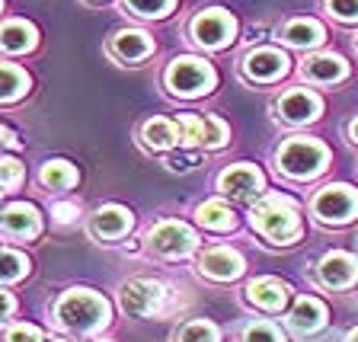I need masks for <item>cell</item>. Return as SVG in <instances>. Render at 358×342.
Masks as SVG:
<instances>
[{"mask_svg":"<svg viewBox=\"0 0 358 342\" xmlns=\"http://www.w3.org/2000/svg\"><path fill=\"white\" fill-rule=\"evenodd\" d=\"M166 90L173 97H182V99H195L201 93H208L215 87L217 74L215 67L208 61H199V58H176L170 67H166Z\"/></svg>","mask_w":358,"mask_h":342,"instance_id":"obj_4","label":"cell"},{"mask_svg":"<svg viewBox=\"0 0 358 342\" xmlns=\"http://www.w3.org/2000/svg\"><path fill=\"white\" fill-rule=\"evenodd\" d=\"M42 183H45V189H55V192L71 189L77 183V170L67 160H48L42 166Z\"/></svg>","mask_w":358,"mask_h":342,"instance_id":"obj_26","label":"cell"},{"mask_svg":"<svg viewBox=\"0 0 358 342\" xmlns=\"http://www.w3.org/2000/svg\"><path fill=\"white\" fill-rule=\"evenodd\" d=\"M179 131H182V141L199 144L205 150H217L227 144V125L215 115H179Z\"/></svg>","mask_w":358,"mask_h":342,"instance_id":"obj_9","label":"cell"},{"mask_svg":"<svg viewBox=\"0 0 358 342\" xmlns=\"http://www.w3.org/2000/svg\"><path fill=\"white\" fill-rule=\"evenodd\" d=\"M240 342H285L282 329L272 327V323H250V327L243 329V336H240Z\"/></svg>","mask_w":358,"mask_h":342,"instance_id":"obj_30","label":"cell"},{"mask_svg":"<svg viewBox=\"0 0 358 342\" xmlns=\"http://www.w3.org/2000/svg\"><path fill=\"white\" fill-rule=\"evenodd\" d=\"M217 339H221V333L208 320H192L176 333V342H217Z\"/></svg>","mask_w":358,"mask_h":342,"instance_id":"obj_28","label":"cell"},{"mask_svg":"<svg viewBox=\"0 0 358 342\" xmlns=\"http://www.w3.org/2000/svg\"><path fill=\"white\" fill-rule=\"evenodd\" d=\"M131 224H134V218L128 208H122V205H106V208H99L96 215L90 218V231L99 240H119L131 231Z\"/></svg>","mask_w":358,"mask_h":342,"instance_id":"obj_16","label":"cell"},{"mask_svg":"<svg viewBox=\"0 0 358 342\" xmlns=\"http://www.w3.org/2000/svg\"><path fill=\"white\" fill-rule=\"evenodd\" d=\"M317 276H320V282L329 285V288H349V285L358 278V259L352 253L333 250V253H327L320 259Z\"/></svg>","mask_w":358,"mask_h":342,"instance_id":"obj_14","label":"cell"},{"mask_svg":"<svg viewBox=\"0 0 358 342\" xmlns=\"http://www.w3.org/2000/svg\"><path fill=\"white\" fill-rule=\"evenodd\" d=\"M199 269H201V276L215 278V282H231V278H237L240 272H243V256H240L237 250L217 246V250L201 253Z\"/></svg>","mask_w":358,"mask_h":342,"instance_id":"obj_15","label":"cell"},{"mask_svg":"<svg viewBox=\"0 0 358 342\" xmlns=\"http://www.w3.org/2000/svg\"><path fill=\"white\" fill-rule=\"evenodd\" d=\"M349 134H352V141L358 144V119H355V122H352V125H349Z\"/></svg>","mask_w":358,"mask_h":342,"instance_id":"obj_38","label":"cell"},{"mask_svg":"<svg viewBox=\"0 0 358 342\" xmlns=\"http://www.w3.org/2000/svg\"><path fill=\"white\" fill-rule=\"evenodd\" d=\"M199 243L195 231L182 221H164L157 224L154 231L148 234V246L157 256H166V259H179V256H189Z\"/></svg>","mask_w":358,"mask_h":342,"instance_id":"obj_7","label":"cell"},{"mask_svg":"<svg viewBox=\"0 0 358 342\" xmlns=\"http://www.w3.org/2000/svg\"><path fill=\"white\" fill-rule=\"evenodd\" d=\"M3 342H42V333L36 327H29V323H16V327H10L3 333Z\"/></svg>","mask_w":358,"mask_h":342,"instance_id":"obj_34","label":"cell"},{"mask_svg":"<svg viewBox=\"0 0 358 342\" xmlns=\"http://www.w3.org/2000/svg\"><path fill=\"white\" fill-rule=\"evenodd\" d=\"M150 52H154V42H150L148 32H141V29H122L112 38V55L119 61H128V64L144 61Z\"/></svg>","mask_w":358,"mask_h":342,"instance_id":"obj_19","label":"cell"},{"mask_svg":"<svg viewBox=\"0 0 358 342\" xmlns=\"http://www.w3.org/2000/svg\"><path fill=\"white\" fill-rule=\"evenodd\" d=\"M0 10H3V0H0Z\"/></svg>","mask_w":358,"mask_h":342,"instance_id":"obj_40","label":"cell"},{"mask_svg":"<svg viewBox=\"0 0 358 342\" xmlns=\"http://www.w3.org/2000/svg\"><path fill=\"white\" fill-rule=\"evenodd\" d=\"M282 38L288 45H294V48H317L327 38V32H323V26L317 20H291L282 29Z\"/></svg>","mask_w":358,"mask_h":342,"instance_id":"obj_23","label":"cell"},{"mask_svg":"<svg viewBox=\"0 0 358 342\" xmlns=\"http://www.w3.org/2000/svg\"><path fill=\"white\" fill-rule=\"evenodd\" d=\"M301 74L313 83H336L349 74V64L339 55H313L301 64Z\"/></svg>","mask_w":358,"mask_h":342,"instance_id":"obj_20","label":"cell"},{"mask_svg":"<svg viewBox=\"0 0 358 342\" xmlns=\"http://www.w3.org/2000/svg\"><path fill=\"white\" fill-rule=\"evenodd\" d=\"M253 227L268 237L272 243H291L301 234V218H298V205L288 195H266L256 201L253 215H250Z\"/></svg>","mask_w":358,"mask_h":342,"instance_id":"obj_2","label":"cell"},{"mask_svg":"<svg viewBox=\"0 0 358 342\" xmlns=\"http://www.w3.org/2000/svg\"><path fill=\"white\" fill-rule=\"evenodd\" d=\"M38 231H42V218L26 201H13L0 215V234H7L13 240H32L38 237Z\"/></svg>","mask_w":358,"mask_h":342,"instance_id":"obj_11","label":"cell"},{"mask_svg":"<svg viewBox=\"0 0 358 342\" xmlns=\"http://www.w3.org/2000/svg\"><path fill=\"white\" fill-rule=\"evenodd\" d=\"M275 109H278V119L288 122V125H307V122H313L320 115L323 103L310 90H288V93L278 99Z\"/></svg>","mask_w":358,"mask_h":342,"instance_id":"obj_10","label":"cell"},{"mask_svg":"<svg viewBox=\"0 0 358 342\" xmlns=\"http://www.w3.org/2000/svg\"><path fill=\"white\" fill-rule=\"evenodd\" d=\"M29 90V74L16 64H0V103H13Z\"/></svg>","mask_w":358,"mask_h":342,"instance_id":"obj_25","label":"cell"},{"mask_svg":"<svg viewBox=\"0 0 358 342\" xmlns=\"http://www.w3.org/2000/svg\"><path fill=\"white\" fill-rule=\"evenodd\" d=\"M288 71V55L278 52V48H256L243 58V74L250 80H259V83H268V80H278V77Z\"/></svg>","mask_w":358,"mask_h":342,"instance_id":"obj_13","label":"cell"},{"mask_svg":"<svg viewBox=\"0 0 358 342\" xmlns=\"http://www.w3.org/2000/svg\"><path fill=\"white\" fill-rule=\"evenodd\" d=\"M345 342H358V327H355V329H352V333H349V336H345Z\"/></svg>","mask_w":358,"mask_h":342,"instance_id":"obj_39","label":"cell"},{"mask_svg":"<svg viewBox=\"0 0 358 342\" xmlns=\"http://www.w3.org/2000/svg\"><path fill=\"white\" fill-rule=\"evenodd\" d=\"M74 215H80L77 205H55V221L67 224V221H74Z\"/></svg>","mask_w":358,"mask_h":342,"instance_id":"obj_35","label":"cell"},{"mask_svg":"<svg viewBox=\"0 0 358 342\" xmlns=\"http://www.w3.org/2000/svg\"><path fill=\"white\" fill-rule=\"evenodd\" d=\"M22 183V164L13 157H0V192H10Z\"/></svg>","mask_w":358,"mask_h":342,"instance_id":"obj_31","label":"cell"},{"mask_svg":"<svg viewBox=\"0 0 358 342\" xmlns=\"http://www.w3.org/2000/svg\"><path fill=\"white\" fill-rule=\"evenodd\" d=\"M327 10L343 22H358V0H327Z\"/></svg>","mask_w":358,"mask_h":342,"instance_id":"obj_32","label":"cell"},{"mask_svg":"<svg viewBox=\"0 0 358 342\" xmlns=\"http://www.w3.org/2000/svg\"><path fill=\"white\" fill-rule=\"evenodd\" d=\"M192 38L201 48H224L227 42H234V32H237V22L227 10H201L192 20Z\"/></svg>","mask_w":358,"mask_h":342,"instance_id":"obj_8","label":"cell"},{"mask_svg":"<svg viewBox=\"0 0 358 342\" xmlns=\"http://www.w3.org/2000/svg\"><path fill=\"white\" fill-rule=\"evenodd\" d=\"M13 311H16L13 294H10V291H0V320H7V317H10Z\"/></svg>","mask_w":358,"mask_h":342,"instance_id":"obj_36","label":"cell"},{"mask_svg":"<svg viewBox=\"0 0 358 342\" xmlns=\"http://www.w3.org/2000/svg\"><path fill=\"white\" fill-rule=\"evenodd\" d=\"M246 301L262 311H282L288 304V285L278 278H253L246 285Z\"/></svg>","mask_w":358,"mask_h":342,"instance_id":"obj_17","label":"cell"},{"mask_svg":"<svg viewBox=\"0 0 358 342\" xmlns=\"http://www.w3.org/2000/svg\"><path fill=\"white\" fill-rule=\"evenodd\" d=\"M310 211L323 224H349L358 215V192L352 186H327L313 195Z\"/></svg>","mask_w":358,"mask_h":342,"instance_id":"obj_6","label":"cell"},{"mask_svg":"<svg viewBox=\"0 0 358 342\" xmlns=\"http://www.w3.org/2000/svg\"><path fill=\"white\" fill-rule=\"evenodd\" d=\"M141 138L148 148L154 150H170L176 144H182V131H179L176 122H166V119H150L148 125L141 128Z\"/></svg>","mask_w":358,"mask_h":342,"instance_id":"obj_22","label":"cell"},{"mask_svg":"<svg viewBox=\"0 0 358 342\" xmlns=\"http://www.w3.org/2000/svg\"><path fill=\"white\" fill-rule=\"evenodd\" d=\"M199 221L208 227V231H231L237 218H234V208L224 205L221 199H211L205 205H199Z\"/></svg>","mask_w":358,"mask_h":342,"instance_id":"obj_24","label":"cell"},{"mask_svg":"<svg viewBox=\"0 0 358 342\" xmlns=\"http://www.w3.org/2000/svg\"><path fill=\"white\" fill-rule=\"evenodd\" d=\"M55 320L61 329L74 336L96 333L109 323V301L90 288H71L55 304Z\"/></svg>","mask_w":358,"mask_h":342,"instance_id":"obj_1","label":"cell"},{"mask_svg":"<svg viewBox=\"0 0 358 342\" xmlns=\"http://www.w3.org/2000/svg\"><path fill=\"white\" fill-rule=\"evenodd\" d=\"M166 166L173 173H189L199 166V150H182V154H170L166 157Z\"/></svg>","mask_w":358,"mask_h":342,"instance_id":"obj_33","label":"cell"},{"mask_svg":"<svg viewBox=\"0 0 358 342\" xmlns=\"http://www.w3.org/2000/svg\"><path fill=\"white\" fill-rule=\"evenodd\" d=\"M26 272H29V259L16 250L0 246V282H20Z\"/></svg>","mask_w":358,"mask_h":342,"instance_id":"obj_27","label":"cell"},{"mask_svg":"<svg viewBox=\"0 0 358 342\" xmlns=\"http://www.w3.org/2000/svg\"><path fill=\"white\" fill-rule=\"evenodd\" d=\"M262 183H266L262 173L250 164H237L217 176V189L224 195H231V199H253V195L262 192Z\"/></svg>","mask_w":358,"mask_h":342,"instance_id":"obj_12","label":"cell"},{"mask_svg":"<svg viewBox=\"0 0 358 342\" xmlns=\"http://www.w3.org/2000/svg\"><path fill=\"white\" fill-rule=\"evenodd\" d=\"M125 10H131L134 16H144V20H160L173 10L176 0H122Z\"/></svg>","mask_w":358,"mask_h":342,"instance_id":"obj_29","label":"cell"},{"mask_svg":"<svg viewBox=\"0 0 358 342\" xmlns=\"http://www.w3.org/2000/svg\"><path fill=\"white\" fill-rule=\"evenodd\" d=\"M36 26L26 20H10L0 26V48L10 55H22L29 52V48H36Z\"/></svg>","mask_w":358,"mask_h":342,"instance_id":"obj_21","label":"cell"},{"mask_svg":"<svg viewBox=\"0 0 358 342\" xmlns=\"http://www.w3.org/2000/svg\"><path fill=\"white\" fill-rule=\"evenodd\" d=\"M323 323H327V307H323V301H317V298H301L288 313V327L301 336L317 333Z\"/></svg>","mask_w":358,"mask_h":342,"instance_id":"obj_18","label":"cell"},{"mask_svg":"<svg viewBox=\"0 0 358 342\" xmlns=\"http://www.w3.org/2000/svg\"><path fill=\"white\" fill-rule=\"evenodd\" d=\"M275 160H278V170H282L285 176L310 179L327 166L329 150L323 148L320 141H313V138H288V141L278 148Z\"/></svg>","mask_w":358,"mask_h":342,"instance_id":"obj_3","label":"cell"},{"mask_svg":"<svg viewBox=\"0 0 358 342\" xmlns=\"http://www.w3.org/2000/svg\"><path fill=\"white\" fill-rule=\"evenodd\" d=\"M10 144H16V141H13V131L0 125V148H10Z\"/></svg>","mask_w":358,"mask_h":342,"instance_id":"obj_37","label":"cell"},{"mask_svg":"<svg viewBox=\"0 0 358 342\" xmlns=\"http://www.w3.org/2000/svg\"><path fill=\"white\" fill-rule=\"evenodd\" d=\"M166 294L170 291L154 278H134V282L122 285L119 304L128 317H157L166 307Z\"/></svg>","mask_w":358,"mask_h":342,"instance_id":"obj_5","label":"cell"}]
</instances>
